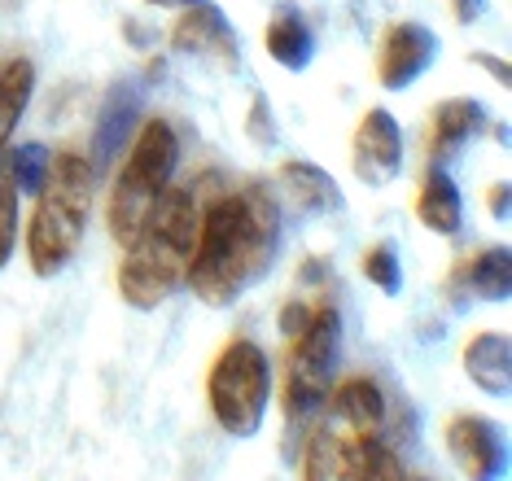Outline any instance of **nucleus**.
Listing matches in <instances>:
<instances>
[{
	"label": "nucleus",
	"mask_w": 512,
	"mask_h": 481,
	"mask_svg": "<svg viewBox=\"0 0 512 481\" xmlns=\"http://www.w3.org/2000/svg\"><path fill=\"white\" fill-rule=\"evenodd\" d=\"M281 215L267 189H241L197 215V241L184 280L206 307H228L276 258Z\"/></svg>",
	"instance_id": "nucleus-1"
},
{
	"label": "nucleus",
	"mask_w": 512,
	"mask_h": 481,
	"mask_svg": "<svg viewBox=\"0 0 512 481\" xmlns=\"http://www.w3.org/2000/svg\"><path fill=\"white\" fill-rule=\"evenodd\" d=\"M197 202L189 189H162V197L149 210L141 237L123 245L119 263V298L136 311H154L158 302H167L176 285L184 280L193 241H197Z\"/></svg>",
	"instance_id": "nucleus-2"
},
{
	"label": "nucleus",
	"mask_w": 512,
	"mask_h": 481,
	"mask_svg": "<svg viewBox=\"0 0 512 481\" xmlns=\"http://www.w3.org/2000/svg\"><path fill=\"white\" fill-rule=\"evenodd\" d=\"M92 193H97V171H92L88 158H53L49 180L36 193V215L27 224V258L36 267V276H57L75 258L79 241L88 232Z\"/></svg>",
	"instance_id": "nucleus-3"
},
{
	"label": "nucleus",
	"mask_w": 512,
	"mask_h": 481,
	"mask_svg": "<svg viewBox=\"0 0 512 481\" xmlns=\"http://www.w3.org/2000/svg\"><path fill=\"white\" fill-rule=\"evenodd\" d=\"M180 167V140L171 132L167 119H149L132 140V158L123 162L119 180L110 193V237L119 245H132L141 237L149 210L162 197V189L171 184V175Z\"/></svg>",
	"instance_id": "nucleus-4"
},
{
	"label": "nucleus",
	"mask_w": 512,
	"mask_h": 481,
	"mask_svg": "<svg viewBox=\"0 0 512 481\" xmlns=\"http://www.w3.org/2000/svg\"><path fill=\"white\" fill-rule=\"evenodd\" d=\"M206 403L215 425L232 438H254L272 407V363L250 337H232L206 372Z\"/></svg>",
	"instance_id": "nucleus-5"
},
{
	"label": "nucleus",
	"mask_w": 512,
	"mask_h": 481,
	"mask_svg": "<svg viewBox=\"0 0 512 481\" xmlns=\"http://www.w3.org/2000/svg\"><path fill=\"white\" fill-rule=\"evenodd\" d=\"M337 346H342V315L333 307H316L307 328L294 337V350H289L285 390H281L289 425H307V420L320 416L324 398L333 390Z\"/></svg>",
	"instance_id": "nucleus-6"
},
{
	"label": "nucleus",
	"mask_w": 512,
	"mask_h": 481,
	"mask_svg": "<svg viewBox=\"0 0 512 481\" xmlns=\"http://www.w3.org/2000/svg\"><path fill=\"white\" fill-rule=\"evenodd\" d=\"M351 167L364 184L372 189H386L390 180H399L403 171V127L390 110H368L355 127L351 140Z\"/></svg>",
	"instance_id": "nucleus-7"
},
{
	"label": "nucleus",
	"mask_w": 512,
	"mask_h": 481,
	"mask_svg": "<svg viewBox=\"0 0 512 481\" xmlns=\"http://www.w3.org/2000/svg\"><path fill=\"white\" fill-rule=\"evenodd\" d=\"M438 62V35L425 22H394L381 35V57H377V79L386 92H403Z\"/></svg>",
	"instance_id": "nucleus-8"
},
{
	"label": "nucleus",
	"mask_w": 512,
	"mask_h": 481,
	"mask_svg": "<svg viewBox=\"0 0 512 481\" xmlns=\"http://www.w3.org/2000/svg\"><path fill=\"white\" fill-rule=\"evenodd\" d=\"M447 451L464 477H504L508 473V447L495 420L482 416H456L447 425Z\"/></svg>",
	"instance_id": "nucleus-9"
},
{
	"label": "nucleus",
	"mask_w": 512,
	"mask_h": 481,
	"mask_svg": "<svg viewBox=\"0 0 512 481\" xmlns=\"http://www.w3.org/2000/svg\"><path fill=\"white\" fill-rule=\"evenodd\" d=\"M171 49L189 53V57H224V62H237V35H232L224 9L202 0V5L184 9L180 22L171 27Z\"/></svg>",
	"instance_id": "nucleus-10"
},
{
	"label": "nucleus",
	"mask_w": 512,
	"mask_h": 481,
	"mask_svg": "<svg viewBox=\"0 0 512 481\" xmlns=\"http://www.w3.org/2000/svg\"><path fill=\"white\" fill-rule=\"evenodd\" d=\"M136 119H141V92H136L132 84H119L110 88L106 105H101L97 114V158H92V171H106L114 158L123 154L127 145H132V132H136Z\"/></svg>",
	"instance_id": "nucleus-11"
},
{
	"label": "nucleus",
	"mask_w": 512,
	"mask_h": 481,
	"mask_svg": "<svg viewBox=\"0 0 512 481\" xmlns=\"http://www.w3.org/2000/svg\"><path fill=\"white\" fill-rule=\"evenodd\" d=\"M416 219L438 232V237H460L464 228V197H460V184L451 180L442 167H429L425 180H421V193H416Z\"/></svg>",
	"instance_id": "nucleus-12"
},
{
	"label": "nucleus",
	"mask_w": 512,
	"mask_h": 481,
	"mask_svg": "<svg viewBox=\"0 0 512 481\" xmlns=\"http://www.w3.org/2000/svg\"><path fill=\"white\" fill-rule=\"evenodd\" d=\"M464 372L482 394L508 398L512 390V342L504 333H477L464 346Z\"/></svg>",
	"instance_id": "nucleus-13"
},
{
	"label": "nucleus",
	"mask_w": 512,
	"mask_h": 481,
	"mask_svg": "<svg viewBox=\"0 0 512 481\" xmlns=\"http://www.w3.org/2000/svg\"><path fill=\"white\" fill-rule=\"evenodd\" d=\"M324 407H329L333 425H342L351 433H377L381 420H386V398H381V390L368 377L333 385L329 398H324Z\"/></svg>",
	"instance_id": "nucleus-14"
},
{
	"label": "nucleus",
	"mask_w": 512,
	"mask_h": 481,
	"mask_svg": "<svg viewBox=\"0 0 512 481\" xmlns=\"http://www.w3.org/2000/svg\"><path fill=\"white\" fill-rule=\"evenodd\" d=\"M486 132V105L473 97H456V101H442L434 110V132H429V154L442 158L451 149H460L464 140L482 136Z\"/></svg>",
	"instance_id": "nucleus-15"
},
{
	"label": "nucleus",
	"mask_w": 512,
	"mask_h": 481,
	"mask_svg": "<svg viewBox=\"0 0 512 481\" xmlns=\"http://www.w3.org/2000/svg\"><path fill=\"white\" fill-rule=\"evenodd\" d=\"M281 184L289 189V197L307 210V215H329V210H342V189L333 184V175L316 167L307 158H289L281 167Z\"/></svg>",
	"instance_id": "nucleus-16"
},
{
	"label": "nucleus",
	"mask_w": 512,
	"mask_h": 481,
	"mask_svg": "<svg viewBox=\"0 0 512 481\" xmlns=\"http://www.w3.org/2000/svg\"><path fill=\"white\" fill-rule=\"evenodd\" d=\"M263 44L272 53V62H281L285 70H307L316 62V35H311L307 18L298 9H281V14L267 22Z\"/></svg>",
	"instance_id": "nucleus-17"
},
{
	"label": "nucleus",
	"mask_w": 512,
	"mask_h": 481,
	"mask_svg": "<svg viewBox=\"0 0 512 481\" xmlns=\"http://www.w3.org/2000/svg\"><path fill=\"white\" fill-rule=\"evenodd\" d=\"M31 88H36V66L27 57H14L0 70V154H5L9 136H14L18 119L27 114L31 105Z\"/></svg>",
	"instance_id": "nucleus-18"
},
{
	"label": "nucleus",
	"mask_w": 512,
	"mask_h": 481,
	"mask_svg": "<svg viewBox=\"0 0 512 481\" xmlns=\"http://www.w3.org/2000/svg\"><path fill=\"white\" fill-rule=\"evenodd\" d=\"M464 276H469L473 298L508 302V293H512V250L508 245H486V250L473 254V263L464 267Z\"/></svg>",
	"instance_id": "nucleus-19"
},
{
	"label": "nucleus",
	"mask_w": 512,
	"mask_h": 481,
	"mask_svg": "<svg viewBox=\"0 0 512 481\" xmlns=\"http://www.w3.org/2000/svg\"><path fill=\"white\" fill-rule=\"evenodd\" d=\"M342 477H355V481L403 477V464L372 433H355V438H342Z\"/></svg>",
	"instance_id": "nucleus-20"
},
{
	"label": "nucleus",
	"mask_w": 512,
	"mask_h": 481,
	"mask_svg": "<svg viewBox=\"0 0 512 481\" xmlns=\"http://www.w3.org/2000/svg\"><path fill=\"white\" fill-rule=\"evenodd\" d=\"M49 171H53V154H49V145H40V140L14 145V154L5 158V175L14 180L18 197H22V193L36 197V193L44 189V180H49Z\"/></svg>",
	"instance_id": "nucleus-21"
},
{
	"label": "nucleus",
	"mask_w": 512,
	"mask_h": 481,
	"mask_svg": "<svg viewBox=\"0 0 512 481\" xmlns=\"http://www.w3.org/2000/svg\"><path fill=\"white\" fill-rule=\"evenodd\" d=\"M302 477H342V438L333 425H320L302 451Z\"/></svg>",
	"instance_id": "nucleus-22"
},
{
	"label": "nucleus",
	"mask_w": 512,
	"mask_h": 481,
	"mask_svg": "<svg viewBox=\"0 0 512 481\" xmlns=\"http://www.w3.org/2000/svg\"><path fill=\"white\" fill-rule=\"evenodd\" d=\"M364 276H368L381 293H386V298H399V289H403V263H399V250H394L390 241L368 245V254H364Z\"/></svg>",
	"instance_id": "nucleus-23"
},
{
	"label": "nucleus",
	"mask_w": 512,
	"mask_h": 481,
	"mask_svg": "<svg viewBox=\"0 0 512 481\" xmlns=\"http://www.w3.org/2000/svg\"><path fill=\"white\" fill-rule=\"evenodd\" d=\"M14 241H18V189L0 167V272L14 258Z\"/></svg>",
	"instance_id": "nucleus-24"
},
{
	"label": "nucleus",
	"mask_w": 512,
	"mask_h": 481,
	"mask_svg": "<svg viewBox=\"0 0 512 481\" xmlns=\"http://www.w3.org/2000/svg\"><path fill=\"white\" fill-rule=\"evenodd\" d=\"M307 320H311V307H307V302H285V311H281V333L285 337H298L302 333V328H307Z\"/></svg>",
	"instance_id": "nucleus-25"
},
{
	"label": "nucleus",
	"mask_w": 512,
	"mask_h": 481,
	"mask_svg": "<svg viewBox=\"0 0 512 481\" xmlns=\"http://www.w3.org/2000/svg\"><path fill=\"white\" fill-rule=\"evenodd\" d=\"M451 14H456L460 27H473L486 14V0H451Z\"/></svg>",
	"instance_id": "nucleus-26"
},
{
	"label": "nucleus",
	"mask_w": 512,
	"mask_h": 481,
	"mask_svg": "<svg viewBox=\"0 0 512 481\" xmlns=\"http://www.w3.org/2000/svg\"><path fill=\"white\" fill-rule=\"evenodd\" d=\"M473 62H477V66H486V70H491V75L499 79V84H508V62H504V57H491V53H477V57H473Z\"/></svg>",
	"instance_id": "nucleus-27"
},
{
	"label": "nucleus",
	"mask_w": 512,
	"mask_h": 481,
	"mask_svg": "<svg viewBox=\"0 0 512 481\" xmlns=\"http://www.w3.org/2000/svg\"><path fill=\"white\" fill-rule=\"evenodd\" d=\"M491 215L508 219V184H495V189H491Z\"/></svg>",
	"instance_id": "nucleus-28"
},
{
	"label": "nucleus",
	"mask_w": 512,
	"mask_h": 481,
	"mask_svg": "<svg viewBox=\"0 0 512 481\" xmlns=\"http://www.w3.org/2000/svg\"><path fill=\"white\" fill-rule=\"evenodd\" d=\"M145 5H158V9H193L202 0H145Z\"/></svg>",
	"instance_id": "nucleus-29"
},
{
	"label": "nucleus",
	"mask_w": 512,
	"mask_h": 481,
	"mask_svg": "<svg viewBox=\"0 0 512 481\" xmlns=\"http://www.w3.org/2000/svg\"><path fill=\"white\" fill-rule=\"evenodd\" d=\"M0 9H18V0H0Z\"/></svg>",
	"instance_id": "nucleus-30"
}]
</instances>
